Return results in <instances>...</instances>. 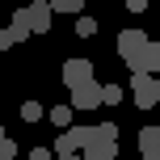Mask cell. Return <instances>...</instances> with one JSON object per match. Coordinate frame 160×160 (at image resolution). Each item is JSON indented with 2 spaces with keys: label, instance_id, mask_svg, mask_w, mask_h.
I'll return each mask as SVG.
<instances>
[{
  "label": "cell",
  "instance_id": "1",
  "mask_svg": "<svg viewBox=\"0 0 160 160\" xmlns=\"http://www.w3.org/2000/svg\"><path fill=\"white\" fill-rule=\"evenodd\" d=\"M51 4L47 0H34V4H17L13 8V30L21 34V38H30V34H47L51 30Z\"/></svg>",
  "mask_w": 160,
  "mask_h": 160
},
{
  "label": "cell",
  "instance_id": "2",
  "mask_svg": "<svg viewBox=\"0 0 160 160\" xmlns=\"http://www.w3.org/2000/svg\"><path fill=\"white\" fill-rule=\"evenodd\" d=\"M131 97H135V110H156L160 105V76L131 72Z\"/></svg>",
  "mask_w": 160,
  "mask_h": 160
},
{
  "label": "cell",
  "instance_id": "3",
  "mask_svg": "<svg viewBox=\"0 0 160 160\" xmlns=\"http://www.w3.org/2000/svg\"><path fill=\"white\" fill-rule=\"evenodd\" d=\"M148 42H152V38H148L143 30H122L118 34V55L127 59L131 72H143V47H148Z\"/></svg>",
  "mask_w": 160,
  "mask_h": 160
},
{
  "label": "cell",
  "instance_id": "4",
  "mask_svg": "<svg viewBox=\"0 0 160 160\" xmlns=\"http://www.w3.org/2000/svg\"><path fill=\"white\" fill-rule=\"evenodd\" d=\"M93 143V127H63L55 139V156H76Z\"/></svg>",
  "mask_w": 160,
  "mask_h": 160
},
{
  "label": "cell",
  "instance_id": "5",
  "mask_svg": "<svg viewBox=\"0 0 160 160\" xmlns=\"http://www.w3.org/2000/svg\"><path fill=\"white\" fill-rule=\"evenodd\" d=\"M68 93H72V110H101V84L97 80H84Z\"/></svg>",
  "mask_w": 160,
  "mask_h": 160
},
{
  "label": "cell",
  "instance_id": "6",
  "mask_svg": "<svg viewBox=\"0 0 160 160\" xmlns=\"http://www.w3.org/2000/svg\"><path fill=\"white\" fill-rule=\"evenodd\" d=\"M93 72H97V68L88 63V59H68L59 76H63V84H68V88H76V84H84V80H93Z\"/></svg>",
  "mask_w": 160,
  "mask_h": 160
},
{
  "label": "cell",
  "instance_id": "7",
  "mask_svg": "<svg viewBox=\"0 0 160 160\" xmlns=\"http://www.w3.org/2000/svg\"><path fill=\"white\" fill-rule=\"evenodd\" d=\"M139 160H160V127L139 131Z\"/></svg>",
  "mask_w": 160,
  "mask_h": 160
},
{
  "label": "cell",
  "instance_id": "8",
  "mask_svg": "<svg viewBox=\"0 0 160 160\" xmlns=\"http://www.w3.org/2000/svg\"><path fill=\"white\" fill-rule=\"evenodd\" d=\"M114 156H118V143H101V139H93L80 160H114Z\"/></svg>",
  "mask_w": 160,
  "mask_h": 160
},
{
  "label": "cell",
  "instance_id": "9",
  "mask_svg": "<svg viewBox=\"0 0 160 160\" xmlns=\"http://www.w3.org/2000/svg\"><path fill=\"white\" fill-rule=\"evenodd\" d=\"M143 72H160V42H148V47H143Z\"/></svg>",
  "mask_w": 160,
  "mask_h": 160
},
{
  "label": "cell",
  "instance_id": "10",
  "mask_svg": "<svg viewBox=\"0 0 160 160\" xmlns=\"http://www.w3.org/2000/svg\"><path fill=\"white\" fill-rule=\"evenodd\" d=\"M42 118H47L42 101H21V122H42Z\"/></svg>",
  "mask_w": 160,
  "mask_h": 160
},
{
  "label": "cell",
  "instance_id": "11",
  "mask_svg": "<svg viewBox=\"0 0 160 160\" xmlns=\"http://www.w3.org/2000/svg\"><path fill=\"white\" fill-rule=\"evenodd\" d=\"M51 4V13H68V17H76L80 8H84V0H47Z\"/></svg>",
  "mask_w": 160,
  "mask_h": 160
},
{
  "label": "cell",
  "instance_id": "12",
  "mask_svg": "<svg viewBox=\"0 0 160 160\" xmlns=\"http://www.w3.org/2000/svg\"><path fill=\"white\" fill-rule=\"evenodd\" d=\"M47 118H51V122H55V127H59V131H63V127H72V105H55V110H51V114H47Z\"/></svg>",
  "mask_w": 160,
  "mask_h": 160
},
{
  "label": "cell",
  "instance_id": "13",
  "mask_svg": "<svg viewBox=\"0 0 160 160\" xmlns=\"http://www.w3.org/2000/svg\"><path fill=\"white\" fill-rule=\"evenodd\" d=\"M17 42H25V38H21L17 30H13V25H4V30H0V51H13Z\"/></svg>",
  "mask_w": 160,
  "mask_h": 160
},
{
  "label": "cell",
  "instance_id": "14",
  "mask_svg": "<svg viewBox=\"0 0 160 160\" xmlns=\"http://www.w3.org/2000/svg\"><path fill=\"white\" fill-rule=\"evenodd\" d=\"M122 101V84H101V105H118Z\"/></svg>",
  "mask_w": 160,
  "mask_h": 160
},
{
  "label": "cell",
  "instance_id": "15",
  "mask_svg": "<svg viewBox=\"0 0 160 160\" xmlns=\"http://www.w3.org/2000/svg\"><path fill=\"white\" fill-rule=\"evenodd\" d=\"M76 34H80V38H93V34H97V21H93V17H76Z\"/></svg>",
  "mask_w": 160,
  "mask_h": 160
},
{
  "label": "cell",
  "instance_id": "16",
  "mask_svg": "<svg viewBox=\"0 0 160 160\" xmlns=\"http://www.w3.org/2000/svg\"><path fill=\"white\" fill-rule=\"evenodd\" d=\"M13 156H17V143L4 135V139H0V160H13Z\"/></svg>",
  "mask_w": 160,
  "mask_h": 160
},
{
  "label": "cell",
  "instance_id": "17",
  "mask_svg": "<svg viewBox=\"0 0 160 160\" xmlns=\"http://www.w3.org/2000/svg\"><path fill=\"white\" fill-rule=\"evenodd\" d=\"M122 8H127V13H148V0H127Z\"/></svg>",
  "mask_w": 160,
  "mask_h": 160
},
{
  "label": "cell",
  "instance_id": "18",
  "mask_svg": "<svg viewBox=\"0 0 160 160\" xmlns=\"http://www.w3.org/2000/svg\"><path fill=\"white\" fill-rule=\"evenodd\" d=\"M30 160H55V156H51V148H30Z\"/></svg>",
  "mask_w": 160,
  "mask_h": 160
},
{
  "label": "cell",
  "instance_id": "19",
  "mask_svg": "<svg viewBox=\"0 0 160 160\" xmlns=\"http://www.w3.org/2000/svg\"><path fill=\"white\" fill-rule=\"evenodd\" d=\"M55 160H80V156H55Z\"/></svg>",
  "mask_w": 160,
  "mask_h": 160
},
{
  "label": "cell",
  "instance_id": "20",
  "mask_svg": "<svg viewBox=\"0 0 160 160\" xmlns=\"http://www.w3.org/2000/svg\"><path fill=\"white\" fill-rule=\"evenodd\" d=\"M0 139H4V127H0Z\"/></svg>",
  "mask_w": 160,
  "mask_h": 160
}]
</instances>
